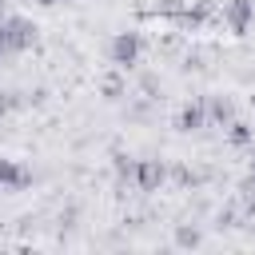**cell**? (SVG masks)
Instances as JSON below:
<instances>
[{"label": "cell", "mask_w": 255, "mask_h": 255, "mask_svg": "<svg viewBox=\"0 0 255 255\" xmlns=\"http://www.w3.org/2000/svg\"><path fill=\"white\" fill-rule=\"evenodd\" d=\"M227 128H231V139H235V143H247V139H251V131H247V124H239V120H231Z\"/></svg>", "instance_id": "cell-7"}, {"label": "cell", "mask_w": 255, "mask_h": 255, "mask_svg": "<svg viewBox=\"0 0 255 255\" xmlns=\"http://www.w3.org/2000/svg\"><path fill=\"white\" fill-rule=\"evenodd\" d=\"M139 52H143L139 32H120V36L112 40V64H120V68H131V64L139 60Z\"/></svg>", "instance_id": "cell-2"}, {"label": "cell", "mask_w": 255, "mask_h": 255, "mask_svg": "<svg viewBox=\"0 0 255 255\" xmlns=\"http://www.w3.org/2000/svg\"><path fill=\"white\" fill-rule=\"evenodd\" d=\"M131 171H135V183H139V191H155V187L163 183V163H159V159L131 163Z\"/></svg>", "instance_id": "cell-5"}, {"label": "cell", "mask_w": 255, "mask_h": 255, "mask_svg": "<svg viewBox=\"0 0 255 255\" xmlns=\"http://www.w3.org/2000/svg\"><path fill=\"white\" fill-rule=\"evenodd\" d=\"M32 40H36V28L24 16H0V60L32 48Z\"/></svg>", "instance_id": "cell-1"}, {"label": "cell", "mask_w": 255, "mask_h": 255, "mask_svg": "<svg viewBox=\"0 0 255 255\" xmlns=\"http://www.w3.org/2000/svg\"><path fill=\"white\" fill-rule=\"evenodd\" d=\"M28 183H32V171H28L20 159L0 155V191H20V187H28Z\"/></svg>", "instance_id": "cell-4"}, {"label": "cell", "mask_w": 255, "mask_h": 255, "mask_svg": "<svg viewBox=\"0 0 255 255\" xmlns=\"http://www.w3.org/2000/svg\"><path fill=\"white\" fill-rule=\"evenodd\" d=\"M251 20H255V4H251V0H227V4H223V24H227L235 36H243Z\"/></svg>", "instance_id": "cell-3"}, {"label": "cell", "mask_w": 255, "mask_h": 255, "mask_svg": "<svg viewBox=\"0 0 255 255\" xmlns=\"http://www.w3.org/2000/svg\"><path fill=\"white\" fill-rule=\"evenodd\" d=\"M36 4H60V0H36Z\"/></svg>", "instance_id": "cell-10"}, {"label": "cell", "mask_w": 255, "mask_h": 255, "mask_svg": "<svg viewBox=\"0 0 255 255\" xmlns=\"http://www.w3.org/2000/svg\"><path fill=\"white\" fill-rule=\"evenodd\" d=\"M203 120H207V104H187L183 116H179V128H183V131H199Z\"/></svg>", "instance_id": "cell-6"}, {"label": "cell", "mask_w": 255, "mask_h": 255, "mask_svg": "<svg viewBox=\"0 0 255 255\" xmlns=\"http://www.w3.org/2000/svg\"><path fill=\"white\" fill-rule=\"evenodd\" d=\"M251 175H255V151H251Z\"/></svg>", "instance_id": "cell-9"}, {"label": "cell", "mask_w": 255, "mask_h": 255, "mask_svg": "<svg viewBox=\"0 0 255 255\" xmlns=\"http://www.w3.org/2000/svg\"><path fill=\"white\" fill-rule=\"evenodd\" d=\"M239 191H243V207H247V211H255V175H251Z\"/></svg>", "instance_id": "cell-8"}]
</instances>
